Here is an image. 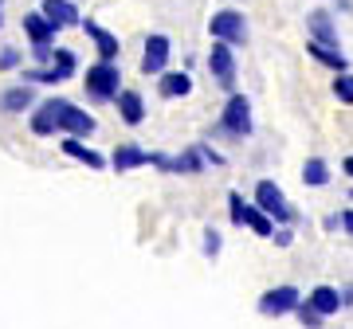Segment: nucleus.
I'll use <instances>...</instances> for the list:
<instances>
[{
	"label": "nucleus",
	"instance_id": "f257e3e1",
	"mask_svg": "<svg viewBox=\"0 0 353 329\" xmlns=\"http://www.w3.org/2000/svg\"><path fill=\"white\" fill-rule=\"evenodd\" d=\"M118 87H122V71L110 59H99V63L87 67V94L94 102H114L118 98Z\"/></svg>",
	"mask_w": 353,
	"mask_h": 329
},
{
	"label": "nucleus",
	"instance_id": "f03ea898",
	"mask_svg": "<svg viewBox=\"0 0 353 329\" xmlns=\"http://www.w3.org/2000/svg\"><path fill=\"white\" fill-rule=\"evenodd\" d=\"M208 32H212V39H224L232 47H243V43H248V20H243V12H236V8H220V12L208 20Z\"/></svg>",
	"mask_w": 353,
	"mask_h": 329
},
{
	"label": "nucleus",
	"instance_id": "7ed1b4c3",
	"mask_svg": "<svg viewBox=\"0 0 353 329\" xmlns=\"http://www.w3.org/2000/svg\"><path fill=\"white\" fill-rule=\"evenodd\" d=\"M220 129L232 134V138H248L252 134V102H248V94L232 90V98L224 106V118H220Z\"/></svg>",
	"mask_w": 353,
	"mask_h": 329
},
{
	"label": "nucleus",
	"instance_id": "20e7f679",
	"mask_svg": "<svg viewBox=\"0 0 353 329\" xmlns=\"http://www.w3.org/2000/svg\"><path fill=\"white\" fill-rule=\"evenodd\" d=\"M255 204H259L271 220H279V224H290V220H294V208L287 204V196H283V189H279L275 180H259V184H255Z\"/></svg>",
	"mask_w": 353,
	"mask_h": 329
},
{
	"label": "nucleus",
	"instance_id": "39448f33",
	"mask_svg": "<svg viewBox=\"0 0 353 329\" xmlns=\"http://www.w3.org/2000/svg\"><path fill=\"white\" fill-rule=\"evenodd\" d=\"M208 71L224 90H236V55H232V43L224 39H212V51H208Z\"/></svg>",
	"mask_w": 353,
	"mask_h": 329
},
{
	"label": "nucleus",
	"instance_id": "423d86ee",
	"mask_svg": "<svg viewBox=\"0 0 353 329\" xmlns=\"http://www.w3.org/2000/svg\"><path fill=\"white\" fill-rule=\"evenodd\" d=\"M71 106L67 98H48L36 106V114H32V134H39V138H51L55 129H59V118H63V110Z\"/></svg>",
	"mask_w": 353,
	"mask_h": 329
},
{
	"label": "nucleus",
	"instance_id": "0eeeda50",
	"mask_svg": "<svg viewBox=\"0 0 353 329\" xmlns=\"http://www.w3.org/2000/svg\"><path fill=\"white\" fill-rule=\"evenodd\" d=\"M299 290L294 286H275V290H267L263 298H259V314L267 317H283V314H294L299 310Z\"/></svg>",
	"mask_w": 353,
	"mask_h": 329
},
{
	"label": "nucleus",
	"instance_id": "6e6552de",
	"mask_svg": "<svg viewBox=\"0 0 353 329\" xmlns=\"http://www.w3.org/2000/svg\"><path fill=\"white\" fill-rule=\"evenodd\" d=\"M169 36H161V32H153V36H145V55H141V71L145 75H165V63H169Z\"/></svg>",
	"mask_w": 353,
	"mask_h": 329
},
{
	"label": "nucleus",
	"instance_id": "1a4fd4ad",
	"mask_svg": "<svg viewBox=\"0 0 353 329\" xmlns=\"http://www.w3.org/2000/svg\"><path fill=\"white\" fill-rule=\"evenodd\" d=\"M306 28H310V39L314 43H326V47H341L338 43V28H334V16L314 8V12L306 16Z\"/></svg>",
	"mask_w": 353,
	"mask_h": 329
},
{
	"label": "nucleus",
	"instance_id": "9d476101",
	"mask_svg": "<svg viewBox=\"0 0 353 329\" xmlns=\"http://www.w3.org/2000/svg\"><path fill=\"white\" fill-rule=\"evenodd\" d=\"M110 164L118 169V173H130V169H141V164H153V153L150 149H141V145H118L110 157Z\"/></svg>",
	"mask_w": 353,
	"mask_h": 329
},
{
	"label": "nucleus",
	"instance_id": "9b49d317",
	"mask_svg": "<svg viewBox=\"0 0 353 329\" xmlns=\"http://www.w3.org/2000/svg\"><path fill=\"white\" fill-rule=\"evenodd\" d=\"M39 12L48 16L51 24L59 28V32H63V28H75V24H83V20H79V8L71 4V0H43V8H39Z\"/></svg>",
	"mask_w": 353,
	"mask_h": 329
},
{
	"label": "nucleus",
	"instance_id": "f8f14e48",
	"mask_svg": "<svg viewBox=\"0 0 353 329\" xmlns=\"http://www.w3.org/2000/svg\"><path fill=\"white\" fill-rule=\"evenodd\" d=\"M118 118L126 122V126H141L145 122V102H141L138 90H118Z\"/></svg>",
	"mask_w": 353,
	"mask_h": 329
},
{
	"label": "nucleus",
	"instance_id": "ddd939ff",
	"mask_svg": "<svg viewBox=\"0 0 353 329\" xmlns=\"http://www.w3.org/2000/svg\"><path fill=\"white\" fill-rule=\"evenodd\" d=\"M83 32H87L90 39H94V47H99V59H118V55H122V43H118V36H110V32H106V28L102 24H94V20H87V24H83Z\"/></svg>",
	"mask_w": 353,
	"mask_h": 329
},
{
	"label": "nucleus",
	"instance_id": "4468645a",
	"mask_svg": "<svg viewBox=\"0 0 353 329\" xmlns=\"http://www.w3.org/2000/svg\"><path fill=\"white\" fill-rule=\"evenodd\" d=\"M59 129L71 134V138H90V134H94V118H90L87 110H79V106H67L63 118H59Z\"/></svg>",
	"mask_w": 353,
	"mask_h": 329
},
{
	"label": "nucleus",
	"instance_id": "2eb2a0df",
	"mask_svg": "<svg viewBox=\"0 0 353 329\" xmlns=\"http://www.w3.org/2000/svg\"><path fill=\"white\" fill-rule=\"evenodd\" d=\"M24 32L32 36V43H36V47H48L51 39H55V32H59V28L51 24L43 12H28V16H24Z\"/></svg>",
	"mask_w": 353,
	"mask_h": 329
},
{
	"label": "nucleus",
	"instance_id": "dca6fc26",
	"mask_svg": "<svg viewBox=\"0 0 353 329\" xmlns=\"http://www.w3.org/2000/svg\"><path fill=\"white\" fill-rule=\"evenodd\" d=\"M32 102H36V90L24 83V87H8L0 94V110H4V114H24Z\"/></svg>",
	"mask_w": 353,
	"mask_h": 329
},
{
	"label": "nucleus",
	"instance_id": "f3484780",
	"mask_svg": "<svg viewBox=\"0 0 353 329\" xmlns=\"http://www.w3.org/2000/svg\"><path fill=\"white\" fill-rule=\"evenodd\" d=\"M306 302L314 306L318 314L322 317H330V314H338L341 306H345V294H338L334 290V286H314V290H310V298H306Z\"/></svg>",
	"mask_w": 353,
	"mask_h": 329
},
{
	"label": "nucleus",
	"instance_id": "a211bd4d",
	"mask_svg": "<svg viewBox=\"0 0 353 329\" xmlns=\"http://www.w3.org/2000/svg\"><path fill=\"white\" fill-rule=\"evenodd\" d=\"M59 149H63L67 157H75V161L90 164V169H102V164H106V157H102V153L87 149V145H83V138H71V134H67V138L59 141Z\"/></svg>",
	"mask_w": 353,
	"mask_h": 329
},
{
	"label": "nucleus",
	"instance_id": "6ab92c4d",
	"mask_svg": "<svg viewBox=\"0 0 353 329\" xmlns=\"http://www.w3.org/2000/svg\"><path fill=\"white\" fill-rule=\"evenodd\" d=\"M243 228H252L255 235L271 240V235H275V220H271L259 204H243Z\"/></svg>",
	"mask_w": 353,
	"mask_h": 329
},
{
	"label": "nucleus",
	"instance_id": "aec40b11",
	"mask_svg": "<svg viewBox=\"0 0 353 329\" xmlns=\"http://www.w3.org/2000/svg\"><path fill=\"white\" fill-rule=\"evenodd\" d=\"M306 55H314L318 63L330 67V71H338V75L350 67V63H345V55H341V47H326V43H314V39L306 43Z\"/></svg>",
	"mask_w": 353,
	"mask_h": 329
},
{
	"label": "nucleus",
	"instance_id": "412c9836",
	"mask_svg": "<svg viewBox=\"0 0 353 329\" xmlns=\"http://www.w3.org/2000/svg\"><path fill=\"white\" fill-rule=\"evenodd\" d=\"M157 90H161V98H185V94L192 90V78L185 75V71H165Z\"/></svg>",
	"mask_w": 353,
	"mask_h": 329
},
{
	"label": "nucleus",
	"instance_id": "4be33fe9",
	"mask_svg": "<svg viewBox=\"0 0 353 329\" xmlns=\"http://www.w3.org/2000/svg\"><path fill=\"white\" fill-rule=\"evenodd\" d=\"M303 180L310 184V189H322V184H330V164L322 161V157H310V161L303 164Z\"/></svg>",
	"mask_w": 353,
	"mask_h": 329
},
{
	"label": "nucleus",
	"instance_id": "5701e85b",
	"mask_svg": "<svg viewBox=\"0 0 353 329\" xmlns=\"http://www.w3.org/2000/svg\"><path fill=\"white\" fill-rule=\"evenodd\" d=\"M204 161H208V157L201 153V145H192V149H185L181 157H173V173H201Z\"/></svg>",
	"mask_w": 353,
	"mask_h": 329
},
{
	"label": "nucleus",
	"instance_id": "b1692460",
	"mask_svg": "<svg viewBox=\"0 0 353 329\" xmlns=\"http://www.w3.org/2000/svg\"><path fill=\"white\" fill-rule=\"evenodd\" d=\"M334 98L345 102V106H353V75L350 71H341V75L334 78Z\"/></svg>",
	"mask_w": 353,
	"mask_h": 329
},
{
	"label": "nucleus",
	"instance_id": "393cba45",
	"mask_svg": "<svg viewBox=\"0 0 353 329\" xmlns=\"http://www.w3.org/2000/svg\"><path fill=\"white\" fill-rule=\"evenodd\" d=\"M294 314H299V321H303L306 329H318V326H322V314H318L310 302H299V310H294Z\"/></svg>",
	"mask_w": 353,
	"mask_h": 329
},
{
	"label": "nucleus",
	"instance_id": "a878e982",
	"mask_svg": "<svg viewBox=\"0 0 353 329\" xmlns=\"http://www.w3.org/2000/svg\"><path fill=\"white\" fill-rule=\"evenodd\" d=\"M228 208H232V224L243 228V196H240V192H232V196H228Z\"/></svg>",
	"mask_w": 353,
	"mask_h": 329
},
{
	"label": "nucleus",
	"instance_id": "bb28decb",
	"mask_svg": "<svg viewBox=\"0 0 353 329\" xmlns=\"http://www.w3.org/2000/svg\"><path fill=\"white\" fill-rule=\"evenodd\" d=\"M204 255H208V259H216V255H220V231H216V228L204 231Z\"/></svg>",
	"mask_w": 353,
	"mask_h": 329
},
{
	"label": "nucleus",
	"instance_id": "cd10ccee",
	"mask_svg": "<svg viewBox=\"0 0 353 329\" xmlns=\"http://www.w3.org/2000/svg\"><path fill=\"white\" fill-rule=\"evenodd\" d=\"M12 67H20V51L4 47V51H0V71H12Z\"/></svg>",
	"mask_w": 353,
	"mask_h": 329
},
{
	"label": "nucleus",
	"instance_id": "c85d7f7f",
	"mask_svg": "<svg viewBox=\"0 0 353 329\" xmlns=\"http://www.w3.org/2000/svg\"><path fill=\"white\" fill-rule=\"evenodd\" d=\"M341 228L353 235V208H345V212H341Z\"/></svg>",
	"mask_w": 353,
	"mask_h": 329
},
{
	"label": "nucleus",
	"instance_id": "c756f323",
	"mask_svg": "<svg viewBox=\"0 0 353 329\" xmlns=\"http://www.w3.org/2000/svg\"><path fill=\"white\" fill-rule=\"evenodd\" d=\"M271 240H275L279 247H290V231H275V235H271Z\"/></svg>",
	"mask_w": 353,
	"mask_h": 329
},
{
	"label": "nucleus",
	"instance_id": "7c9ffc66",
	"mask_svg": "<svg viewBox=\"0 0 353 329\" xmlns=\"http://www.w3.org/2000/svg\"><path fill=\"white\" fill-rule=\"evenodd\" d=\"M341 169H345V173L353 177V157H345V164H341Z\"/></svg>",
	"mask_w": 353,
	"mask_h": 329
},
{
	"label": "nucleus",
	"instance_id": "2f4dec72",
	"mask_svg": "<svg viewBox=\"0 0 353 329\" xmlns=\"http://www.w3.org/2000/svg\"><path fill=\"white\" fill-rule=\"evenodd\" d=\"M0 12H4V0H0ZM0 24H4V16H0Z\"/></svg>",
	"mask_w": 353,
	"mask_h": 329
}]
</instances>
